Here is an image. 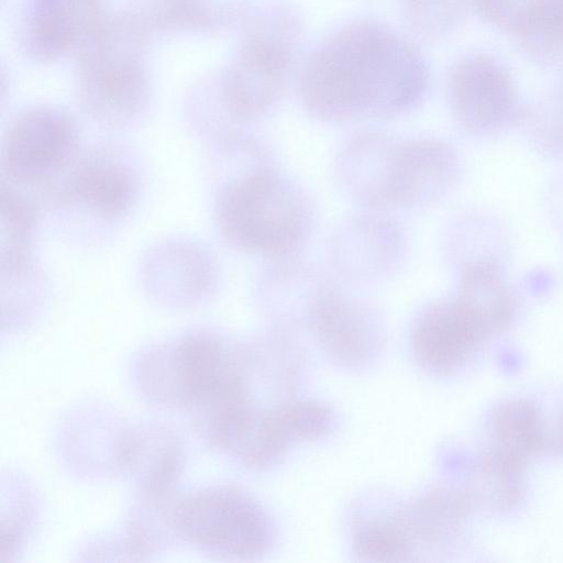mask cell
Masks as SVG:
<instances>
[{
  "label": "cell",
  "mask_w": 563,
  "mask_h": 563,
  "mask_svg": "<svg viewBox=\"0 0 563 563\" xmlns=\"http://www.w3.org/2000/svg\"><path fill=\"white\" fill-rule=\"evenodd\" d=\"M273 409L290 443L322 438L334 420L332 410L325 404L312 399L287 401Z\"/></svg>",
  "instance_id": "23"
},
{
  "label": "cell",
  "mask_w": 563,
  "mask_h": 563,
  "mask_svg": "<svg viewBox=\"0 0 563 563\" xmlns=\"http://www.w3.org/2000/svg\"><path fill=\"white\" fill-rule=\"evenodd\" d=\"M525 465L487 450L479 459L473 484L467 493L473 505L506 510L521 498Z\"/></svg>",
  "instance_id": "21"
},
{
  "label": "cell",
  "mask_w": 563,
  "mask_h": 563,
  "mask_svg": "<svg viewBox=\"0 0 563 563\" xmlns=\"http://www.w3.org/2000/svg\"><path fill=\"white\" fill-rule=\"evenodd\" d=\"M306 325L328 356L347 367L368 361L383 334L382 318L373 303L339 284L314 306Z\"/></svg>",
  "instance_id": "10"
},
{
  "label": "cell",
  "mask_w": 563,
  "mask_h": 563,
  "mask_svg": "<svg viewBox=\"0 0 563 563\" xmlns=\"http://www.w3.org/2000/svg\"><path fill=\"white\" fill-rule=\"evenodd\" d=\"M176 439L165 430L134 431L122 439L119 459L133 474L143 489L162 494L175 479L179 468Z\"/></svg>",
  "instance_id": "17"
},
{
  "label": "cell",
  "mask_w": 563,
  "mask_h": 563,
  "mask_svg": "<svg viewBox=\"0 0 563 563\" xmlns=\"http://www.w3.org/2000/svg\"><path fill=\"white\" fill-rule=\"evenodd\" d=\"M473 507L467 490L430 493L407 512L416 541L435 543L451 537Z\"/></svg>",
  "instance_id": "20"
},
{
  "label": "cell",
  "mask_w": 563,
  "mask_h": 563,
  "mask_svg": "<svg viewBox=\"0 0 563 563\" xmlns=\"http://www.w3.org/2000/svg\"><path fill=\"white\" fill-rule=\"evenodd\" d=\"M176 531L202 552L229 560H252L273 540L264 508L243 490L228 485L192 492L173 508Z\"/></svg>",
  "instance_id": "3"
},
{
  "label": "cell",
  "mask_w": 563,
  "mask_h": 563,
  "mask_svg": "<svg viewBox=\"0 0 563 563\" xmlns=\"http://www.w3.org/2000/svg\"><path fill=\"white\" fill-rule=\"evenodd\" d=\"M506 29L536 57H563V0H517Z\"/></svg>",
  "instance_id": "19"
},
{
  "label": "cell",
  "mask_w": 563,
  "mask_h": 563,
  "mask_svg": "<svg viewBox=\"0 0 563 563\" xmlns=\"http://www.w3.org/2000/svg\"><path fill=\"white\" fill-rule=\"evenodd\" d=\"M78 130L52 108L24 111L12 122L2 147V168L19 185L49 184L77 158Z\"/></svg>",
  "instance_id": "8"
},
{
  "label": "cell",
  "mask_w": 563,
  "mask_h": 563,
  "mask_svg": "<svg viewBox=\"0 0 563 563\" xmlns=\"http://www.w3.org/2000/svg\"><path fill=\"white\" fill-rule=\"evenodd\" d=\"M490 336L475 308L456 294L433 300L418 312L410 346L422 367L448 373L461 367Z\"/></svg>",
  "instance_id": "9"
},
{
  "label": "cell",
  "mask_w": 563,
  "mask_h": 563,
  "mask_svg": "<svg viewBox=\"0 0 563 563\" xmlns=\"http://www.w3.org/2000/svg\"><path fill=\"white\" fill-rule=\"evenodd\" d=\"M561 430H562V440H563V420H562V429Z\"/></svg>",
  "instance_id": "25"
},
{
  "label": "cell",
  "mask_w": 563,
  "mask_h": 563,
  "mask_svg": "<svg viewBox=\"0 0 563 563\" xmlns=\"http://www.w3.org/2000/svg\"><path fill=\"white\" fill-rule=\"evenodd\" d=\"M397 140L387 132L364 129L339 145L333 159L334 179L361 209L389 212V169Z\"/></svg>",
  "instance_id": "12"
},
{
  "label": "cell",
  "mask_w": 563,
  "mask_h": 563,
  "mask_svg": "<svg viewBox=\"0 0 563 563\" xmlns=\"http://www.w3.org/2000/svg\"><path fill=\"white\" fill-rule=\"evenodd\" d=\"M214 219L232 247L267 262L296 257L310 241L316 206L274 162L236 173L220 190Z\"/></svg>",
  "instance_id": "2"
},
{
  "label": "cell",
  "mask_w": 563,
  "mask_h": 563,
  "mask_svg": "<svg viewBox=\"0 0 563 563\" xmlns=\"http://www.w3.org/2000/svg\"><path fill=\"white\" fill-rule=\"evenodd\" d=\"M297 26L283 10H273L239 49L223 79L224 106L235 119L266 117L283 99L296 53Z\"/></svg>",
  "instance_id": "5"
},
{
  "label": "cell",
  "mask_w": 563,
  "mask_h": 563,
  "mask_svg": "<svg viewBox=\"0 0 563 563\" xmlns=\"http://www.w3.org/2000/svg\"><path fill=\"white\" fill-rule=\"evenodd\" d=\"M64 176L62 198L103 219L122 217L135 198L136 185L131 172L108 152L97 151L76 158Z\"/></svg>",
  "instance_id": "14"
},
{
  "label": "cell",
  "mask_w": 563,
  "mask_h": 563,
  "mask_svg": "<svg viewBox=\"0 0 563 563\" xmlns=\"http://www.w3.org/2000/svg\"><path fill=\"white\" fill-rule=\"evenodd\" d=\"M457 294L475 308L492 335L505 330L515 317L516 295L500 267L488 258L461 266Z\"/></svg>",
  "instance_id": "16"
},
{
  "label": "cell",
  "mask_w": 563,
  "mask_h": 563,
  "mask_svg": "<svg viewBox=\"0 0 563 563\" xmlns=\"http://www.w3.org/2000/svg\"><path fill=\"white\" fill-rule=\"evenodd\" d=\"M407 245L405 228L394 213L360 208L333 229L325 257L336 280L364 285L395 274Z\"/></svg>",
  "instance_id": "7"
},
{
  "label": "cell",
  "mask_w": 563,
  "mask_h": 563,
  "mask_svg": "<svg viewBox=\"0 0 563 563\" xmlns=\"http://www.w3.org/2000/svg\"><path fill=\"white\" fill-rule=\"evenodd\" d=\"M172 388L199 430L220 415L250 404L243 358L219 336L194 332L170 354Z\"/></svg>",
  "instance_id": "6"
},
{
  "label": "cell",
  "mask_w": 563,
  "mask_h": 563,
  "mask_svg": "<svg viewBox=\"0 0 563 563\" xmlns=\"http://www.w3.org/2000/svg\"><path fill=\"white\" fill-rule=\"evenodd\" d=\"M139 29L128 20L102 21L84 44L79 92L96 118L121 122L144 104L147 80Z\"/></svg>",
  "instance_id": "4"
},
{
  "label": "cell",
  "mask_w": 563,
  "mask_h": 563,
  "mask_svg": "<svg viewBox=\"0 0 563 563\" xmlns=\"http://www.w3.org/2000/svg\"><path fill=\"white\" fill-rule=\"evenodd\" d=\"M428 75L423 59L387 26L358 20L323 40L298 79L302 106L332 124L401 115L421 100Z\"/></svg>",
  "instance_id": "1"
},
{
  "label": "cell",
  "mask_w": 563,
  "mask_h": 563,
  "mask_svg": "<svg viewBox=\"0 0 563 563\" xmlns=\"http://www.w3.org/2000/svg\"><path fill=\"white\" fill-rule=\"evenodd\" d=\"M450 99L459 124L483 134L501 128L516 108V90L508 71L490 56L462 58L450 78Z\"/></svg>",
  "instance_id": "11"
},
{
  "label": "cell",
  "mask_w": 563,
  "mask_h": 563,
  "mask_svg": "<svg viewBox=\"0 0 563 563\" xmlns=\"http://www.w3.org/2000/svg\"><path fill=\"white\" fill-rule=\"evenodd\" d=\"M338 280L331 273L298 256L269 261L257 283V296L275 317L305 324L319 300Z\"/></svg>",
  "instance_id": "15"
},
{
  "label": "cell",
  "mask_w": 563,
  "mask_h": 563,
  "mask_svg": "<svg viewBox=\"0 0 563 563\" xmlns=\"http://www.w3.org/2000/svg\"><path fill=\"white\" fill-rule=\"evenodd\" d=\"M416 539L407 512L369 519L354 534L355 553L369 562H400L409 559Z\"/></svg>",
  "instance_id": "22"
},
{
  "label": "cell",
  "mask_w": 563,
  "mask_h": 563,
  "mask_svg": "<svg viewBox=\"0 0 563 563\" xmlns=\"http://www.w3.org/2000/svg\"><path fill=\"white\" fill-rule=\"evenodd\" d=\"M561 100H562V109H563V88H562Z\"/></svg>",
  "instance_id": "24"
},
{
  "label": "cell",
  "mask_w": 563,
  "mask_h": 563,
  "mask_svg": "<svg viewBox=\"0 0 563 563\" xmlns=\"http://www.w3.org/2000/svg\"><path fill=\"white\" fill-rule=\"evenodd\" d=\"M101 0H32L25 23L27 51L41 59L81 48L101 24Z\"/></svg>",
  "instance_id": "13"
},
{
  "label": "cell",
  "mask_w": 563,
  "mask_h": 563,
  "mask_svg": "<svg viewBox=\"0 0 563 563\" xmlns=\"http://www.w3.org/2000/svg\"><path fill=\"white\" fill-rule=\"evenodd\" d=\"M489 451L522 465L544 445L540 413L527 400L515 399L499 405L489 419Z\"/></svg>",
  "instance_id": "18"
}]
</instances>
